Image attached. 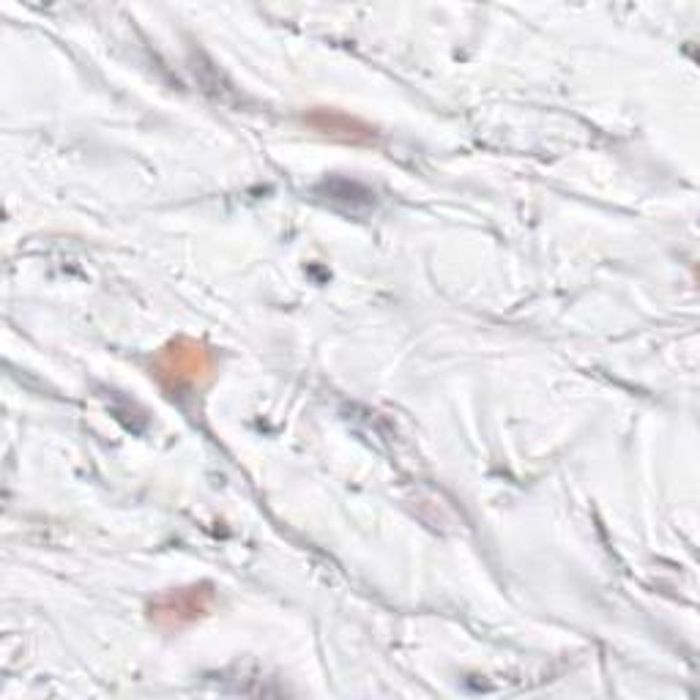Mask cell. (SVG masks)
<instances>
[{
	"label": "cell",
	"mask_w": 700,
	"mask_h": 700,
	"mask_svg": "<svg viewBox=\"0 0 700 700\" xmlns=\"http://www.w3.org/2000/svg\"><path fill=\"white\" fill-rule=\"evenodd\" d=\"M208 599H211L208 591H197V588H192V591H181V594H173V597H167L159 602L156 618L170 616L175 624H181V621H192V618L203 616Z\"/></svg>",
	"instance_id": "cell-1"
}]
</instances>
